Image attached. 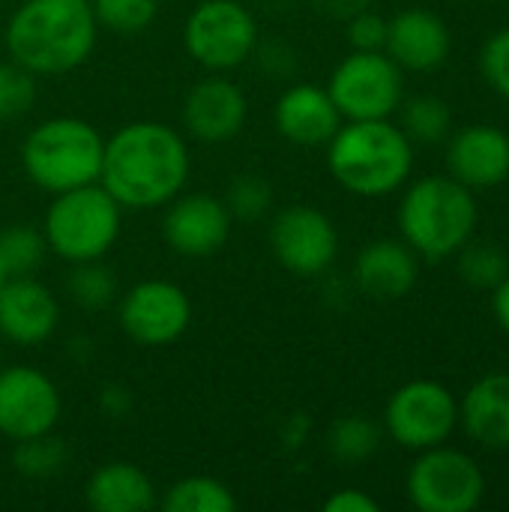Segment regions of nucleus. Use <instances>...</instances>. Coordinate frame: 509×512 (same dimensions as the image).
I'll list each match as a JSON object with an SVG mask.
<instances>
[{
	"mask_svg": "<svg viewBox=\"0 0 509 512\" xmlns=\"http://www.w3.org/2000/svg\"><path fill=\"white\" fill-rule=\"evenodd\" d=\"M189 171V144L177 129L135 120L105 138L99 183L123 210H156L183 192Z\"/></svg>",
	"mask_w": 509,
	"mask_h": 512,
	"instance_id": "f257e3e1",
	"label": "nucleus"
},
{
	"mask_svg": "<svg viewBox=\"0 0 509 512\" xmlns=\"http://www.w3.org/2000/svg\"><path fill=\"white\" fill-rule=\"evenodd\" d=\"M99 39L90 0H24L6 24V48L33 75H66L87 63Z\"/></svg>",
	"mask_w": 509,
	"mask_h": 512,
	"instance_id": "f03ea898",
	"label": "nucleus"
},
{
	"mask_svg": "<svg viewBox=\"0 0 509 512\" xmlns=\"http://www.w3.org/2000/svg\"><path fill=\"white\" fill-rule=\"evenodd\" d=\"M333 180L360 198H384L402 189L414 168V141L387 120H345L327 141Z\"/></svg>",
	"mask_w": 509,
	"mask_h": 512,
	"instance_id": "7ed1b4c3",
	"label": "nucleus"
},
{
	"mask_svg": "<svg viewBox=\"0 0 509 512\" xmlns=\"http://www.w3.org/2000/svg\"><path fill=\"white\" fill-rule=\"evenodd\" d=\"M396 219L402 240L423 261H444L474 237L480 210L468 186L453 177L432 174L405 189Z\"/></svg>",
	"mask_w": 509,
	"mask_h": 512,
	"instance_id": "20e7f679",
	"label": "nucleus"
},
{
	"mask_svg": "<svg viewBox=\"0 0 509 512\" xmlns=\"http://www.w3.org/2000/svg\"><path fill=\"white\" fill-rule=\"evenodd\" d=\"M105 138L81 117H51L33 126L21 144V168L33 186L60 195L99 183Z\"/></svg>",
	"mask_w": 509,
	"mask_h": 512,
	"instance_id": "39448f33",
	"label": "nucleus"
},
{
	"mask_svg": "<svg viewBox=\"0 0 509 512\" xmlns=\"http://www.w3.org/2000/svg\"><path fill=\"white\" fill-rule=\"evenodd\" d=\"M123 228V207L102 183H87L54 195L45 210L42 234L48 252L69 264L99 261L111 252Z\"/></svg>",
	"mask_w": 509,
	"mask_h": 512,
	"instance_id": "423d86ee",
	"label": "nucleus"
},
{
	"mask_svg": "<svg viewBox=\"0 0 509 512\" xmlns=\"http://www.w3.org/2000/svg\"><path fill=\"white\" fill-rule=\"evenodd\" d=\"M186 54L210 69L231 72L258 48V21L240 0H201L183 24Z\"/></svg>",
	"mask_w": 509,
	"mask_h": 512,
	"instance_id": "0eeeda50",
	"label": "nucleus"
},
{
	"mask_svg": "<svg viewBox=\"0 0 509 512\" xmlns=\"http://www.w3.org/2000/svg\"><path fill=\"white\" fill-rule=\"evenodd\" d=\"M405 489L420 512H471L486 498V474L474 456L438 444L417 453Z\"/></svg>",
	"mask_w": 509,
	"mask_h": 512,
	"instance_id": "6e6552de",
	"label": "nucleus"
},
{
	"mask_svg": "<svg viewBox=\"0 0 509 512\" xmlns=\"http://www.w3.org/2000/svg\"><path fill=\"white\" fill-rule=\"evenodd\" d=\"M327 93L342 120H387L405 99V78L387 51H351L333 69Z\"/></svg>",
	"mask_w": 509,
	"mask_h": 512,
	"instance_id": "1a4fd4ad",
	"label": "nucleus"
},
{
	"mask_svg": "<svg viewBox=\"0 0 509 512\" xmlns=\"http://www.w3.org/2000/svg\"><path fill=\"white\" fill-rule=\"evenodd\" d=\"M459 426V399L432 378H417L393 390L384 408V432L402 450L420 453L447 444Z\"/></svg>",
	"mask_w": 509,
	"mask_h": 512,
	"instance_id": "9d476101",
	"label": "nucleus"
},
{
	"mask_svg": "<svg viewBox=\"0 0 509 512\" xmlns=\"http://www.w3.org/2000/svg\"><path fill=\"white\" fill-rule=\"evenodd\" d=\"M273 258L300 279L327 273L339 255V231L333 219L309 204H291L270 222Z\"/></svg>",
	"mask_w": 509,
	"mask_h": 512,
	"instance_id": "9b49d317",
	"label": "nucleus"
},
{
	"mask_svg": "<svg viewBox=\"0 0 509 512\" xmlns=\"http://www.w3.org/2000/svg\"><path fill=\"white\" fill-rule=\"evenodd\" d=\"M120 330L144 345L162 348L177 342L192 324V300L189 294L165 279H144L132 285L117 303Z\"/></svg>",
	"mask_w": 509,
	"mask_h": 512,
	"instance_id": "f8f14e48",
	"label": "nucleus"
},
{
	"mask_svg": "<svg viewBox=\"0 0 509 512\" xmlns=\"http://www.w3.org/2000/svg\"><path fill=\"white\" fill-rule=\"evenodd\" d=\"M63 402L57 384L36 366L0 369V435L9 441L54 432Z\"/></svg>",
	"mask_w": 509,
	"mask_h": 512,
	"instance_id": "ddd939ff",
	"label": "nucleus"
},
{
	"mask_svg": "<svg viewBox=\"0 0 509 512\" xmlns=\"http://www.w3.org/2000/svg\"><path fill=\"white\" fill-rule=\"evenodd\" d=\"M165 207L162 240L171 252L183 258H210L228 243L234 219L222 198L210 192H180Z\"/></svg>",
	"mask_w": 509,
	"mask_h": 512,
	"instance_id": "4468645a",
	"label": "nucleus"
},
{
	"mask_svg": "<svg viewBox=\"0 0 509 512\" xmlns=\"http://www.w3.org/2000/svg\"><path fill=\"white\" fill-rule=\"evenodd\" d=\"M384 51L402 72H432L447 63L453 51V33L438 12L408 6L387 18Z\"/></svg>",
	"mask_w": 509,
	"mask_h": 512,
	"instance_id": "2eb2a0df",
	"label": "nucleus"
},
{
	"mask_svg": "<svg viewBox=\"0 0 509 512\" xmlns=\"http://www.w3.org/2000/svg\"><path fill=\"white\" fill-rule=\"evenodd\" d=\"M249 117V99L240 84L210 75L198 81L183 102V129L204 144H222L240 135Z\"/></svg>",
	"mask_w": 509,
	"mask_h": 512,
	"instance_id": "dca6fc26",
	"label": "nucleus"
},
{
	"mask_svg": "<svg viewBox=\"0 0 509 512\" xmlns=\"http://www.w3.org/2000/svg\"><path fill=\"white\" fill-rule=\"evenodd\" d=\"M450 177L477 189H492L509 180V135L501 126L474 123L459 132H450L447 144Z\"/></svg>",
	"mask_w": 509,
	"mask_h": 512,
	"instance_id": "f3484780",
	"label": "nucleus"
},
{
	"mask_svg": "<svg viewBox=\"0 0 509 512\" xmlns=\"http://www.w3.org/2000/svg\"><path fill=\"white\" fill-rule=\"evenodd\" d=\"M60 324L57 297L33 276H9L0 288V336L9 345L33 348L54 336Z\"/></svg>",
	"mask_w": 509,
	"mask_h": 512,
	"instance_id": "a211bd4d",
	"label": "nucleus"
},
{
	"mask_svg": "<svg viewBox=\"0 0 509 512\" xmlns=\"http://www.w3.org/2000/svg\"><path fill=\"white\" fill-rule=\"evenodd\" d=\"M276 132L300 147H327V141L345 123L327 87L291 84L282 90L273 108Z\"/></svg>",
	"mask_w": 509,
	"mask_h": 512,
	"instance_id": "6ab92c4d",
	"label": "nucleus"
},
{
	"mask_svg": "<svg viewBox=\"0 0 509 512\" xmlns=\"http://www.w3.org/2000/svg\"><path fill=\"white\" fill-rule=\"evenodd\" d=\"M420 279V255L399 237V240H372L360 249L354 261V285L360 294L390 303L402 300L414 291Z\"/></svg>",
	"mask_w": 509,
	"mask_h": 512,
	"instance_id": "aec40b11",
	"label": "nucleus"
},
{
	"mask_svg": "<svg viewBox=\"0 0 509 512\" xmlns=\"http://www.w3.org/2000/svg\"><path fill=\"white\" fill-rule=\"evenodd\" d=\"M459 426L486 450H509V372L483 375L459 402Z\"/></svg>",
	"mask_w": 509,
	"mask_h": 512,
	"instance_id": "412c9836",
	"label": "nucleus"
},
{
	"mask_svg": "<svg viewBox=\"0 0 509 512\" xmlns=\"http://www.w3.org/2000/svg\"><path fill=\"white\" fill-rule=\"evenodd\" d=\"M84 501L93 512H147L159 507V489L144 468L105 462L87 477Z\"/></svg>",
	"mask_w": 509,
	"mask_h": 512,
	"instance_id": "4be33fe9",
	"label": "nucleus"
},
{
	"mask_svg": "<svg viewBox=\"0 0 509 512\" xmlns=\"http://www.w3.org/2000/svg\"><path fill=\"white\" fill-rule=\"evenodd\" d=\"M237 504L240 501L231 486L207 474L183 477L159 498V510L165 512H234Z\"/></svg>",
	"mask_w": 509,
	"mask_h": 512,
	"instance_id": "5701e85b",
	"label": "nucleus"
},
{
	"mask_svg": "<svg viewBox=\"0 0 509 512\" xmlns=\"http://www.w3.org/2000/svg\"><path fill=\"white\" fill-rule=\"evenodd\" d=\"M384 429L366 414H345L327 429V453L342 465H360L378 453Z\"/></svg>",
	"mask_w": 509,
	"mask_h": 512,
	"instance_id": "b1692460",
	"label": "nucleus"
},
{
	"mask_svg": "<svg viewBox=\"0 0 509 512\" xmlns=\"http://www.w3.org/2000/svg\"><path fill=\"white\" fill-rule=\"evenodd\" d=\"M399 111H402V132L417 144H441L453 132V114L441 96L423 93V96L402 99Z\"/></svg>",
	"mask_w": 509,
	"mask_h": 512,
	"instance_id": "393cba45",
	"label": "nucleus"
},
{
	"mask_svg": "<svg viewBox=\"0 0 509 512\" xmlns=\"http://www.w3.org/2000/svg\"><path fill=\"white\" fill-rule=\"evenodd\" d=\"M48 255V240L42 228L15 222L0 231V261L9 276H33Z\"/></svg>",
	"mask_w": 509,
	"mask_h": 512,
	"instance_id": "a878e982",
	"label": "nucleus"
},
{
	"mask_svg": "<svg viewBox=\"0 0 509 512\" xmlns=\"http://www.w3.org/2000/svg\"><path fill=\"white\" fill-rule=\"evenodd\" d=\"M459 279L471 288L480 291H492L504 276L509 273V258L507 252L498 243L489 240H468L459 252Z\"/></svg>",
	"mask_w": 509,
	"mask_h": 512,
	"instance_id": "bb28decb",
	"label": "nucleus"
},
{
	"mask_svg": "<svg viewBox=\"0 0 509 512\" xmlns=\"http://www.w3.org/2000/svg\"><path fill=\"white\" fill-rule=\"evenodd\" d=\"M12 465L21 477L27 480H48V477H57L66 465V444L54 435V432H45V435H36V438H24V441H15V450H12Z\"/></svg>",
	"mask_w": 509,
	"mask_h": 512,
	"instance_id": "cd10ccee",
	"label": "nucleus"
},
{
	"mask_svg": "<svg viewBox=\"0 0 509 512\" xmlns=\"http://www.w3.org/2000/svg\"><path fill=\"white\" fill-rule=\"evenodd\" d=\"M66 291L84 309H105L117 300V279L102 264V258L81 261V264H72V273L66 276Z\"/></svg>",
	"mask_w": 509,
	"mask_h": 512,
	"instance_id": "c85d7f7f",
	"label": "nucleus"
},
{
	"mask_svg": "<svg viewBox=\"0 0 509 512\" xmlns=\"http://www.w3.org/2000/svg\"><path fill=\"white\" fill-rule=\"evenodd\" d=\"M90 9L99 27L120 36H138L156 21L159 0H90Z\"/></svg>",
	"mask_w": 509,
	"mask_h": 512,
	"instance_id": "c756f323",
	"label": "nucleus"
},
{
	"mask_svg": "<svg viewBox=\"0 0 509 512\" xmlns=\"http://www.w3.org/2000/svg\"><path fill=\"white\" fill-rule=\"evenodd\" d=\"M36 105V75L12 57L0 63V120H18Z\"/></svg>",
	"mask_w": 509,
	"mask_h": 512,
	"instance_id": "7c9ffc66",
	"label": "nucleus"
},
{
	"mask_svg": "<svg viewBox=\"0 0 509 512\" xmlns=\"http://www.w3.org/2000/svg\"><path fill=\"white\" fill-rule=\"evenodd\" d=\"M270 204H273V189L258 174H237L225 192V207L231 219L255 222L270 210Z\"/></svg>",
	"mask_w": 509,
	"mask_h": 512,
	"instance_id": "2f4dec72",
	"label": "nucleus"
},
{
	"mask_svg": "<svg viewBox=\"0 0 509 512\" xmlns=\"http://www.w3.org/2000/svg\"><path fill=\"white\" fill-rule=\"evenodd\" d=\"M480 72L486 84L509 102V27L492 33L480 51Z\"/></svg>",
	"mask_w": 509,
	"mask_h": 512,
	"instance_id": "473e14b6",
	"label": "nucleus"
},
{
	"mask_svg": "<svg viewBox=\"0 0 509 512\" xmlns=\"http://www.w3.org/2000/svg\"><path fill=\"white\" fill-rule=\"evenodd\" d=\"M345 36L351 51H384L387 45V18L372 6L345 18Z\"/></svg>",
	"mask_w": 509,
	"mask_h": 512,
	"instance_id": "72a5a7b5",
	"label": "nucleus"
},
{
	"mask_svg": "<svg viewBox=\"0 0 509 512\" xmlns=\"http://www.w3.org/2000/svg\"><path fill=\"white\" fill-rule=\"evenodd\" d=\"M381 504L363 492V489H336L327 501H324V512H378Z\"/></svg>",
	"mask_w": 509,
	"mask_h": 512,
	"instance_id": "f704fd0d",
	"label": "nucleus"
},
{
	"mask_svg": "<svg viewBox=\"0 0 509 512\" xmlns=\"http://www.w3.org/2000/svg\"><path fill=\"white\" fill-rule=\"evenodd\" d=\"M375 0H312V6L321 12V15H327V18H336V21H345V18H351L354 12H360V9H369Z\"/></svg>",
	"mask_w": 509,
	"mask_h": 512,
	"instance_id": "c9c22d12",
	"label": "nucleus"
},
{
	"mask_svg": "<svg viewBox=\"0 0 509 512\" xmlns=\"http://www.w3.org/2000/svg\"><path fill=\"white\" fill-rule=\"evenodd\" d=\"M492 315H495L498 327L509 333V273L492 288Z\"/></svg>",
	"mask_w": 509,
	"mask_h": 512,
	"instance_id": "e433bc0d",
	"label": "nucleus"
},
{
	"mask_svg": "<svg viewBox=\"0 0 509 512\" xmlns=\"http://www.w3.org/2000/svg\"><path fill=\"white\" fill-rule=\"evenodd\" d=\"M6 279H9V273H6V267H3V261H0V288L6 285Z\"/></svg>",
	"mask_w": 509,
	"mask_h": 512,
	"instance_id": "4c0bfd02",
	"label": "nucleus"
},
{
	"mask_svg": "<svg viewBox=\"0 0 509 512\" xmlns=\"http://www.w3.org/2000/svg\"><path fill=\"white\" fill-rule=\"evenodd\" d=\"M3 345H6V339L0 336V369H3Z\"/></svg>",
	"mask_w": 509,
	"mask_h": 512,
	"instance_id": "58836bf2",
	"label": "nucleus"
}]
</instances>
